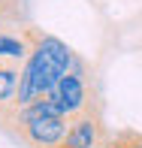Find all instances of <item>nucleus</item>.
<instances>
[{
	"label": "nucleus",
	"mask_w": 142,
	"mask_h": 148,
	"mask_svg": "<svg viewBox=\"0 0 142 148\" xmlns=\"http://www.w3.org/2000/svg\"><path fill=\"white\" fill-rule=\"evenodd\" d=\"M51 148H70V145H67V142H60V145H51Z\"/></svg>",
	"instance_id": "6e6552de"
},
{
	"label": "nucleus",
	"mask_w": 142,
	"mask_h": 148,
	"mask_svg": "<svg viewBox=\"0 0 142 148\" xmlns=\"http://www.w3.org/2000/svg\"><path fill=\"white\" fill-rule=\"evenodd\" d=\"M18 79L21 70L12 58H0V118L15 106V91H18Z\"/></svg>",
	"instance_id": "20e7f679"
},
{
	"label": "nucleus",
	"mask_w": 142,
	"mask_h": 148,
	"mask_svg": "<svg viewBox=\"0 0 142 148\" xmlns=\"http://www.w3.org/2000/svg\"><path fill=\"white\" fill-rule=\"evenodd\" d=\"M18 33L27 42V58H24V66H21V79H18L12 109H21V106H27L39 97H49L58 88V82L73 70V60H76L70 45L60 42L51 33H45L43 27L21 24Z\"/></svg>",
	"instance_id": "f257e3e1"
},
{
	"label": "nucleus",
	"mask_w": 142,
	"mask_h": 148,
	"mask_svg": "<svg viewBox=\"0 0 142 148\" xmlns=\"http://www.w3.org/2000/svg\"><path fill=\"white\" fill-rule=\"evenodd\" d=\"M18 15H21V3L18 0H0V27L9 21H18Z\"/></svg>",
	"instance_id": "0eeeda50"
},
{
	"label": "nucleus",
	"mask_w": 142,
	"mask_h": 148,
	"mask_svg": "<svg viewBox=\"0 0 142 148\" xmlns=\"http://www.w3.org/2000/svg\"><path fill=\"white\" fill-rule=\"evenodd\" d=\"M106 148H142V133L139 130H112Z\"/></svg>",
	"instance_id": "423d86ee"
},
{
	"label": "nucleus",
	"mask_w": 142,
	"mask_h": 148,
	"mask_svg": "<svg viewBox=\"0 0 142 148\" xmlns=\"http://www.w3.org/2000/svg\"><path fill=\"white\" fill-rule=\"evenodd\" d=\"M0 58H12V60L27 58V42H24L21 33L0 30Z\"/></svg>",
	"instance_id": "39448f33"
},
{
	"label": "nucleus",
	"mask_w": 142,
	"mask_h": 148,
	"mask_svg": "<svg viewBox=\"0 0 142 148\" xmlns=\"http://www.w3.org/2000/svg\"><path fill=\"white\" fill-rule=\"evenodd\" d=\"M51 94H55L58 106L64 109V115H67V118L79 115V112H85L91 103H97V100H100V94L91 88V82H88L85 64H82L79 58L73 60V70L58 82V88L51 91Z\"/></svg>",
	"instance_id": "7ed1b4c3"
},
{
	"label": "nucleus",
	"mask_w": 142,
	"mask_h": 148,
	"mask_svg": "<svg viewBox=\"0 0 142 148\" xmlns=\"http://www.w3.org/2000/svg\"><path fill=\"white\" fill-rule=\"evenodd\" d=\"M67 121H70V127H67L64 142L70 148H106V142L112 136L109 124L103 118V100L91 103L85 112H79V115H73Z\"/></svg>",
	"instance_id": "f03ea898"
}]
</instances>
